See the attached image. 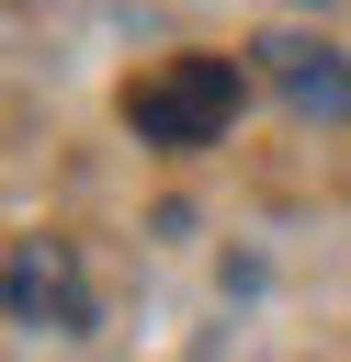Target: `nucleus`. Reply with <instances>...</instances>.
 Here are the masks:
<instances>
[{
    "label": "nucleus",
    "instance_id": "7ed1b4c3",
    "mask_svg": "<svg viewBox=\"0 0 351 362\" xmlns=\"http://www.w3.org/2000/svg\"><path fill=\"white\" fill-rule=\"evenodd\" d=\"M0 294H11V328H34V339H79L91 328V283H79L68 238H11Z\"/></svg>",
    "mask_w": 351,
    "mask_h": 362
},
{
    "label": "nucleus",
    "instance_id": "f257e3e1",
    "mask_svg": "<svg viewBox=\"0 0 351 362\" xmlns=\"http://www.w3.org/2000/svg\"><path fill=\"white\" fill-rule=\"evenodd\" d=\"M238 90H249V68L192 45V57H170V68H147V79L125 90V124H136L147 147H215L226 113H238Z\"/></svg>",
    "mask_w": 351,
    "mask_h": 362
},
{
    "label": "nucleus",
    "instance_id": "f03ea898",
    "mask_svg": "<svg viewBox=\"0 0 351 362\" xmlns=\"http://www.w3.org/2000/svg\"><path fill=\"white\" fill-rule=\"evenodd\" d=\"M249 79L294 113V124H351V57L328 34H260L249 45Z\"/></svg>",
    "mask_w": 351,
    "mask_h": 362
},
{
    "label": "nucleus",
    "instance_id": "20e7f679",
    "mask_svg": "<svg viewBox=\"0 0 351 362\" xmlns=\"http://www.w3.org/2000/svg\"><path fill=\"white\" fill-rule=\"evenodd\" d=\"M306 11H328V0H306Z\"/></svg>",
    "mask_w": 351,
    "mask_h": 362
}]
</instances>
